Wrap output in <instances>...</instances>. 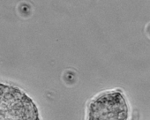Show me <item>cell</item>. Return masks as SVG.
Instances as JSON below:
<instances>
[{"label": "cell", "instance_id": "6da1fadb", "mask_svg": "<svg viewBox=\"0 0 150 120\" xmlns=\"http://www.w3.org/2000/svg\"><path fill=\"white\" fill-rule=\"evenodd\" d=\"M0 120H40L35 102L20 88L0 82Z\"/></svg>", "mask_w": 150, "mask_h": 120}, {"label": "cell", "instance_id": "7a4b0ae2", "mask_svg": "<svg viewBox=\"0 0 150 120\" xmlns=\"http://www.w3.org/2000/svg\"><path fill=\"white\" fill-rule=\"evenodd\" d=\"M128 105L118 91L103 93L94 98L88 108V120H127Z\"/></svg>", "mask_w": 150, "mask_h": 120}]
</instances>
